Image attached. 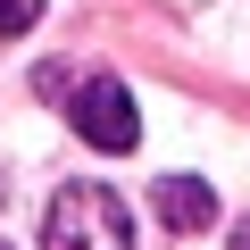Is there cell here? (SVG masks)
<instances>
[{
	"mask_svg": "<svg viewBox=\"0 0 250 250\" xmlns=\"http://www.w3.org/2000/svg\"><path fill=\"white\" fill-rule=\"evenodd\" d=\"M42 250H134V217L108 184H67L42 217Z\"/></svg>",
	"mask_w": 250,
	"mask_h": 250,
	"instance_id": "obj_1",
	"label": "cell"
},
{
	"mask_svg": "<svg viewBox=\"0 0 250 250\" xmlns=\"http://www.w3.org/2000/svg\"><path fill=\"white\" fill-rule=\"evenodd\" d=\"M75 134H83L92 150H134V134H142L134 92H125L117 75H92V83L75 92Z\"/></svg>",
	"mask_w": 250,
	"mask_h": 250,
	"instance_id": "obj_2",
	"label": "cell"
},
{
	"mask_svg": "<svg viewBox=\"0 0 250 250\" xmlns=\"http://www.w3.org/2000/svg\"><path fill=\"white\" fill-rule=\"evenodd\" d=\"M159 217L175 225V233H200V225H217V192L200 184V175H159Z\"/></svg>",
	"mask_w": 250,
	"mask_h": 250,
	"instance_id": "obj_3",
	"label": "cell"
},
{
	"mask_svg": "<svg viewBox=\"0 0 250 250\" xmlns=\"http://www.w3.org/2000/svg\"><path fill=\"white\" fill-rule=\"evenodd\" d=\"M42 25V0H0V34H34Z\"/></svg>",
	"mask_w": 250,
	"mask_h": 250,
	"instance_id": "obj_4",
	"label": "cell"
},
{
	"mask_svg": "<svg viewBox=\"0 0 250 250\" xmlns=\"http://www.w3.org/2000/svg\"><path fill=\"white\" fill-rule=\"evenodd\" d=\"M233 250H250V225H242V242H233Z\"/></svg>",
	"mask_w": 250,
	"mask_h": 250,
	"instance_id": "obj_5",
	"label": "cell"
}]
</instances>
